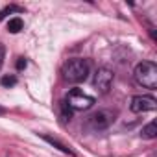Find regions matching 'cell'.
Listing matches in <instances>:
<instances>
[{
	"label": "cell",
	"instance_id": "12",
	"mask_svg": "<svg viewBox=\"0 0 157 157\" xmlns=\"http://www.w3.org/2000/svg\"><path fill=\"white\" fill-rule=\"evenodd\" d=\"M4 56H6V48H4V44H0V68L4 65Z\"/></svg>",
	"mask_w": 157,
	"mask_h": 157
},
{
	"label": "cell",
	"instance_id": "4",
	"mask_svg": "<svg viewBox=\"0 0 157 157\" xmlns=\"http://www.w3.org/2000/svg\"><path fill=\"white\" fill-rule=\"evenodd\" d=\"M113 122H115V111H109V109H100L89 117V126L93 129H98V131L109 128Z\"/></svg>",
	"mask_w": 157,
	"mask_h": 157
},
{
	"label": "cell",
	"instance_id": "11",
	"mask_svg": "<svg viewBox=\"0 0 157 157\" xmlns=\"http://www.w3.org/2000/svg\"><path fill=\"white\" fill-rule=\"evenodd\" d=\"M61 113H63V118H65V120H70V117H72V109L67 105V102H61Z\"/></svg>",
	"mask_w": 157,
	"mask_h": 157
},
{
	"label": "cell",
	"instance_id": "3",
	"mask_svg": "<svg viewBox=\"0 0 157 157\" xmlns=\"http://www.w3.org/2000/svg\"><path fill=\"white\" fill-rule=\"evenodd\" d=\"M65 102H67V105H68L70 109H74V111H85V109L93 107L94 98L89 96V94H85V93L80 91V89H70Z\"/></svg>",
	"mask_w": 157,
	"mask_h": 157
},
{
	"label": "cell",
	"instance_id": "5",
	"mask_svg": "<svg viewBox=\"0 0 157 157\" xmlns=\"http://www.w3.org/2000/svg\"><path fill=\"white\" fill-rule=\"evenodd\" d=\"M113 72L109 70V68H98L96 72H94V78H93V85H94V89L96 91H100L102 94H105L109 89H111V83H113Z\"/></svg>",
	"mask_w": 157,
	"mask_h": 157
},
{
	"label": "cell",
	"instance_id": "2",
	"mask_svg": "<svg viewBox=\"0 0 157 157\" xmlns=\"http://www.w3.org/2000/svg\"><path fill=\"white\" fill-rule=\"evenodd\" d=\"M135 80L139 85L146 89H155L157 87V65L153 61H142L135 67Z\"/></svg>",
	"mask_w": 157,
	"mask_h": 157
},
{
	"label": "cell",
	"instance_id": "6",
	"mask_svg": "<svg viewBox=\"0 0 157 157\" xmlns=\"http://www.w3.org/2000/svg\"><path fill=\"white\" fill-rule=\"evenodd\" d=\"M129 109L133 111V113H148V111H155L157 109V100L153 98V96H133V100H131V105H129Z\"/></svg>",
	"mask_w": 157,
	"mask_h": 157
},
{
	"label": "cell",
	"instance_id": "9",
	"mask_svg": "<svg viewBox=\"0 0 157 157\" xmlns=\"http://www.w3.org/2000/svg\"><path fill=\"white\" fill-rule=\"evenodd\" d=\"M155 135H157V124L155 122H150L148 126L142 128V137L144 139H155Z\"/></svg>",
	"mask_w": 157,
	"mask_h": 157
},
{
	"label": "cell",
	"instance_id": "8",
	"mask_svg": "<svg viewBox=\"0 0 157 157\" xmlns=\"http://www.w3.org/2000/svg\"><path fill=\"white\" fill-rule=\"evenodd\" d=\"M43 139H44V140H46V142H50V144H52V146H56V148H59V150H61V151H63V153H70V155H72V153H74V151H72V150H70V148H68V146H65V144H61V142H59V140H57V139H54V137H48V135H44V137H43Z\"/></svg>",
	"mask_w": 157,
	"mask_h": 157
},
{
	"label": "cell",
	"instance_id": "7",
	"mask_svg": "<svg viewBox=\"0 0 157 157\" xmlns=\"http://www.w3.org/2000/svg\"><path fill=\"white\" fill-rule=\"evenodd\" d=\"M22 28H24V22H22V19H19V17H13V19H10V22H8V32H10V33H19Z\"/></svg>",
	"mask_w": 157,
	"mask_h": 157
},
{
	"label": "cell",
	"instance_id": "14",
	"mask_svg": "<svg viewBox=\"0 0 157 157\" xmlns=\"http://www.w3.org/2000/svg\"><path fill=\"white\" fill-rule=\"evenodd\" d=\"M0 115H6V107H2V105H0Z\"/></svg>",
	"mask_w": 157,
	"mask_h": 157
},
{
	"label": "cell",
	"instance_id": "13",
	"mask_svg": "<svg viewBox=\"0 0 157 157\" xmlns=\"http://www.w3.org/2000/svg\"><path fill=\"white\" fill-rule=\"evenodd\" d=\"M26 65H28V63H26V59H24V57H19V61H17V68H19V70H22V68H26Z\"/></svg>",
	"mask_w": 157,
	"mask_h": 157
},
{
	"label": "cell",
	"instance_id": "10",
	"mask_svg": "<svg viewBox=\"0 0 157 157\" xmlns=\"http://www.w3.org/2000/svg\"><path fill=\"white\" fill-rule=\"evenodd\" d=\"M0 83H2L4 87H13L17 83V78L15 76H4L2 80H0Z\"/></svg>",
	"mask_w": 157,
	"mask_h": 157
},
{
	"label": "cell",
	"instance_id": "1",
	"mask_svg": "<svg viewBox=\"0 0 157 157\" xmlns=\"http://www.w3.org/2000/svg\"><path fill=\"white\" fill-rule=\"evenodd\" d=\"M61 74L67 83H82L89 76V63L85 59H68L63 65Z\"/></svg>",
	"mask_w": 157,
	"mask_h": 157
}]
</instances>
